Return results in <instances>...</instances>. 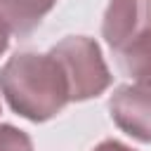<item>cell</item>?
<instances>
[{"label": "cell", "instance_id": "cell-1", "mask_svg": "<svg viewBox=\"0 0 151 151\" xmlns=\"http://www.w3.org/2000/svg\"><path fill=\"white\" fill-rule=\"evenodd\" d=\"M0 92L14 113L26 120L45 123L68 101V83L59 61L38 52H19L0 68Z\"/></svg>", "mask_w": 151, "mask_h": 151}, {"label": "cell", "instance_id": "cell-2", "mask_svg": "<svg viewBox=\"0 0 151 151\" xmlns=\"http://www.w3.org/2000/svg\"><path fill=\"white\" fill-rule=\"evenodd\" d=\"M101 35L123 76L151 80V0H111Z\"/></svg>", "mask_w": 151, "mask_h": 151}, {"label": "cell", "instance_id": "cell-3", "mask_svg": "<svg viewBox=\"0 0 151 151\" xmlns=\"http://www.w3.org/2000/svg\"><path fill=\"white\" fill-rule=\"evenodd\" d=\"M50 52L66 76L71 101H85L99 97L111 85V71L101 57L99 45L92 38L68 35L61 42H57Z\"/></svg>", "mask_w": 151, "mask_h": 151}, {"label": "cell", "instance_id": "cell-4", "mask_svg": "<svg viewBox=\"0 0 151 151\" xmlns=\"http://www.w3.org/2000/svg\"><path fill=\"white\" fill-rule=\"evenodd\" d=\"M113 123L137 142L151 144V80L120 85L109 99Z\"/></svg>", "mask_w": 151, "mask_h": 151}, {"label": "cell", "instance_id": "cell-5", "mask_svg": "<svg viewBox=\"0 0 151 151\" xmlns=\"http://www.w3.org/2000/svg\"><path fill=\"white\" fill-rule=\"evenodd\" d=\"M54 5L57 0H0V19L9 33L24 38L42 24Z\"/></svg>", "mask_w": 151, "mask_h": 151}, {"label": "cell", "instance_id": "cell-6", "mask_svg": "<svg viewBox=\"0 0 151 151\" xmlns=\"http://www.w3.org/2000/svg\"><path fill=\"white\" fill-rule=\"evenodd\" d=\"M0 151H33L31 137L14 127V125H0Z\"/></svg>", "mask_w": 151, "mask_h": 151}, {"label": "cell", "instance_id": "cell-7", "mask_svg": "<svg viewBox=\"0 0 151 151\" xmlns=\"http://www.w3.org/2000/svg\"><path fill=\"white\" fill-rule=\"evenodd\" d=\"M92 151H134V149H130L127 144L116 142V139H104V142H101V144H97Z\"/></svg>", "mask_w": 151, "mask_h": 151}, {"label": "cell", "instance_id": "cell-8", "mask_svg": "<svg viewBox=\"0 0 151 151\" xmlns=\"http://www.w3.org/2000/svg\"><path fill=\"white\" fill-rule=\"evenodd\" d=\"M7 45H9V31H7V26H5V21L0 19V57L5 54V50H7Z\"/></svg>", "mask_w": 151, "mask_h": 151}]
</instances>
